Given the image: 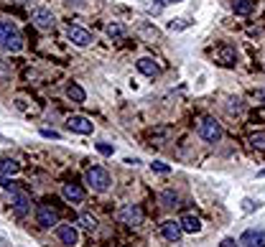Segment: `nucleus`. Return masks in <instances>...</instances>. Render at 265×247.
<instances>
[{
    "label": "nucleus",
    "instance_id": "obj_21",
    "mask_svg": "<svg viewBox=\"0 0 265 247\" xmlns=\"http://www.w3.org/2000/svg\"><path fill=\"white\" fill-rule=\"evenodd\" d=\"M158 199H161V207H179V196L173 191H163Z\"/></svg>",
    "mask_w": 265,
    "mask_h": 247
},
{
    "label": "nucleus",
    "instance_id": "obj_8",
    "mask_svg": "<svg viewBox=\"0 0 265 247\" xmlns=\"http://www.w3.org/2000/svg\"><path fill=\"white\" fill-rule=\"evenodd\" d=\"M66 125H69V130L79 133V135H90V133L95 130V122H92L90 117H82V115H71V117L66 120Z\"/></svg>",
    "mask_w": 265,
    "mask_h": 247
},
{
    "label": "nucleus",
    "instance_id": "obj_18",
    "mask_svg": "<svg viewBox=\"0 0 265 247\" xmlns=\"http://www.w3.org/2000/svg\"><path fill=\"white\" fill-rule=\"evenodd\" d=\"M66 97H69L71 102H84V100H87V92H84L79 85H74V81H71V85L66 87Z\"/></svg>",
    "mask_w": 265,
    "mask_h": 247
},
{
    "label": "nucleus",
    "instance_id": "obj_34",
    "mask_svg": "<svg viewBox=\"0 0 265 247\" xmlns=\"http://www.w3.org/2000/svg\"><path fill=\"white\" fill-rule=\"evenodd\" d=\"M257 176H265V169H262V171H260V174H257Z\"/></svg>",
    "mask_w": 265,
    "mask_h": 247
},
{
    "label": "nucleus",
    "instance_id": "obj_1",
    "mask_svg": "<svg viewBox=\"0 0 265 247\" xmlns=\"http://www.w3.org/2000/svg\"><path fill=\"white\" fill-rule=\"evenodd\" d=\"M197 133H199L207 143H219V140H222V125H219L214 117H202L199 125H197Z\"/></svg>",
    "mask_w": 265,
    "mask_h": 247
},
{
    "label": "nucleus",
    "instance_id": "obj_25",
    "mask_svg": "<svg viewBox=\"0 0 265 247\" xmlns=\"http://www.w3.org/2000/svg\"><path fill=\"white\" fill-rule=\"evenodd\" d=\"M189 26H192V21H186V18H176V21L168 23L171 31H184V28H189Z\"/></svg>",
    "mask_w": 265,
    "mask_h": 247
},
{
    "label": "nucleus",
    "instance_id": "obj_12",
    "mask_svg": "<svg viewBox=\"0 0 265 247\" xmlns=\"http://www.w3.org/2000/svg\"><path fill=\"white\" fill-rule=\"evenodd\" d=\"M61 196H64L66 201H74V204H79V201H84V189H82L79 184H64V189H61Z\"/></svg>",
    "mask_w": 265,
    "mask_h": 247
},
{
    "label": "nucleus",
    "instance_id": "obj_7",
    "mask_svg": "<svg viewBox=\"0 0 265 247\" xmlns=\"http://www.w3.org/2000/svg\"><path fill=\"white\" fill-rule=\"evenodd\" d=\"M31 21H33L36 28H41V31H51L54 23H56V18H54V13L49 8H36L33 16H31Z\"/></svg>",
    "mask_w": 265,
    "mask_h": 247
},
{
    "label": "nucleus",
    "instance_id": "obj_28",
    "mask_svg": "<svg viewBox=\"0 0 265 247\" xmlns=\"http://www.w3.org/2000/svg\"><path fill=\"white\" fill-rule=\"evenodd\" d=\"M95 148H97V153H102V155H112V153H115V148H112L110 143H97Z\"/></svg>",
    "mask_w": 265,
    "mask_h": 247
},
{
    "label": "nucleus",
    "instance_id": "obj_16",
    "mask_svg": "<svg viewBox=\"0 0 265 247\" xmlns=\"http://www.w3.org/2000/svg\"><path fill=\"white\" fill-rule=\"evenodd\" d=\"M232 11L237 16H250L255 11V0H232Z\"/></svg>",
    "mask_w": 265,
    "mask_h": 247
},
{
    "label": "nucleus",
    "instance_id": "obj_6",
    "mask_svg": "<svg viewBox=\"0 0 265 247\" xmlns=\"http://www.w3.org/2000/svg\"><path fill=\"white\" fill-rule=\"evenodd\" d=\"M66 38L71 41L74 46H90L92 41H95V36L87 28H82V26H69L66 28Z\"/></svg>",
    "mask_w": 265,
    "mask_h": 247
},
{
    "label": "nucleus",
    "instance_id": "obj_15",
    "mask_svg": "<svg viewBox=\"0 0 265 247\" xmlns=\"http://www.w3.org/2000/svg\"><path fill=\"white\" fill-rule=\"evenodd\" d=\"M179 222H181V229H184V232H189V234H194V232H199V229H202V219H199V217H194V214H186V217H181Z\"/></svg>",
    "mask_w": 265,
    "mask_h": 247
},
{
    "label": "nucleus",
    "instance_id": "obj_24",
    "mask_svg": "<svg viewBox=\"0 0 265 247\" xmlns=\"http://www.w3.org/2000/svg\"><path fill=\"white\" fill-rule=\"evenodd\" d=\"M123 33H125V28H123L120 23H110V26H107V36H110V38H123Z\"/></svg>",
    "mask_w": 265,
    "mask_h": 247
},
{
    "label": "nucleus",
    "instance_id": "obj_17",
    "mask_svg": "<svg viewBox=\"0 0 265 247\" xmlns=\"http://www.w3.org/2000/svg\"><path fill=\"white\" fill-rule=\"evenodd\" d=\"M18 171H21L18 160H13V158H3V160H0V174H3V176H16Z\"/></svg>",
    "mask_w": 265,
    "mask_h": 247
},
{
    "label": "nucleus",
    "instance_id": "obj_30",
    "mask_svg": "<svg viewBox=\"0 0 265 247\" xmlns=\"http://www.w3.org/2000/svg\"><path fill=\"white\" fill-rule=\"evenodd\" d=\"M219 247H240V239H232V237H224Z\"/></svg>",
    "mask_w": 265,
    "mask_h": 247
},
{
    "label": "nucleus",
    "instance_id": "obj_4",
    "mask_svg": "<svg viewBox=\"0 0 265 247\" xmlns=\"http://www.w3.org/2000/svg\"><path fill=\"white\" fill-rule=\"evenodd\" d=\"M118 222L120 224H128V227H135L143 222V209L138 204H125V207L118 212Z\"/></svg>",
    "mask_w": 265,
    "mask_h": 247
},
{
    "label": "nucleus",
    "instance_id": "obj_10",
    "mask_svg": "<svg viewBox=\"0 0 265 247\" xmlns=\"http://www.w3.org/2000/svg\"><path fill=\"white\" fill-rule=\"evenodd\" d=\"M161 234H163V239H168V242H179L181 234H184L181 222H176V219H166V222H161Z\"/></svg>",
    "mask_w": 265,
    "mask_h": 247
},
{
    "label": "nucleus",
    "instance_id": "obj_29",
    "mask_svg": "<svg viewBox=\"0 0 265 247\" xmlns=\"http://www.w3.org/2000/svg\"><path fill=\"white\" fill-rule=\"evenodd\" d=\"M227 110H230V112H242V102H240V100H230Z\"/></svg>",
    "mask_w": 265,
    "mask_h": 247
},
{
    "label": "nucleus",
    "instance_id": "obj_11",
    "mask_svg": "<svg viewBox=\"0 0 265 247\" xmlns=\"http://www.w3.org/2000/svg\"><path fill=\"white\" fill-rule=\"evenodd\" d=\"M242 247H265V229H247L240 237Z\"/></svg>",
    "mask_w": 265,
    "mask_h": 247
},
{
    "label": "nucleus",
    "instance_id": "obj_9",
    "mask_svg": "<svg viewBox=\"0 0 265 247\" xmlns=\"http://www.w3.org/2000/svg\"><path fill=\"white\" fill-rule=\"evenodd\" d=\"M56 237H59V242L66 244V247H71V244L79 242V232L74 229L71 224H56Z\"/></svg>",
    "mask_w": 265,
    "mask_h": 247
},
{
    "label": "nucleus",
    "instance_id": "obj_22",
    "mask_svg": "<svg viewBox=\"0 0 265 247\" xmlns=\"http://www.w3.org/2000/svg\"><path fill=\"white\" fill-rule=\"evenodd\" d=\"M250 145L257 148V150H265V130H257L250 135Z\"/></svg>",
    "mask_w": 265,
    "mask_h": 247
},
{
    "label": "nucleus",
    "instance_id": "obj_14",
    "mask_svg": "<svg viewBox=\"0 0 265 247\" xmlns=\"http://www.w3.org/2000/svg\"><path fill=\"white\" fill-rule=\"evenodd\" d=\"M135 64H138V71H140V74H145V76H158V71H161V69H158V64H156L153 59H150V56H143V59H138Z\"/></svg>",
    "mask_w": 265,
    "mask_h": 247
},
{
    "label": "nucleus",
    "instance_id": "obj_33",
    "mask_svg": "<svg viewBox=\"0 0 265 247\" xmlns=\"http://www.w3.org/2000/svg\"><path fill=\"white\" fill-rule=\"evenodd\" d=\"M171 3H181V0H158V6H171Z\"/></svg>",
    "mask_w": 265,
    "mask_h": 247
},
{
    "label": "nucleus",
    "instance_id": "obj_26",
    "mask_svg": "<svg viewBox=\"0 0 265 247\" xmlns=\"http://www.w3.org/2000/svg\"><path fill=\"white\" fill-rule=\"evenodd\" d=\"M250 100H252L255 105L265 107V90H252V92H250Z\"/></svg>",
    "mask_w": 265,
    "mask_h": 247
},
{
    "label": "nucleus",
    "instance_id": "obj_19",
    "mask_svg": "<svg viewBox=\"0 0 265 247\" xmlns=\"http://www.w3.org/2000/svg\"><path fill=\"white\" fill-rule=\"evenodd\" d=\"M3 49H6V51H11V54H18V51L23 49V38H21V33H18V31H16V33L6 41Z\"/></svg>",
    "mask_w": 265,
    "mask_h": 247
},
{
    "label": "nucleus",
    "instance_id": "obj_31",
    "mask_svg": "<svg viewBox=\"0 0 265 247\" xmlns=\"http://www.w3.org/2000/svg\"><path fill=\"white\" fill-rule=\"evenodd\" d=\"M242 209H245V212H252V209H257V201H252V199H245V201H242Z\"/></svg>",
    "mask_w": 265,
    "mask_h": 247
},
{
    "label": "nucleus",
    "instance_id": "obj_13",
    "mask_svg": "<svg viewBox=\"0 0 265 247\" xmlns=\"http://www.w3.org/2000/svg\"><path fill=\"white\" fill-rule=\"evenodd\" d=\"M214 56H217V61H219L222 66H235V64H237V54H235V49H230V46H219V49L214 51Z\"/></svg>",
    "mask_w": 265,
    "mask_h": 247
},
{
    "label": "nucleus",
    "instance_id": "obj_27",
    "mask_svg": "<svg viewBox=\"0 0 265 247\" xmlns=\"http://www.w3.org/2000/svg\"><path fill=\"white\" fill-rule=\"evenodd\" d=\"M150 169H153L156 174H171V166L163 163V160H153V163H150Z\"/></svg>",
    "mask_w": 265,
    "mask_h": 247
},
{
    "label": "nucleus",
    "instance_id": "obj_23",
    "mask_svg": "<svg viewBox=\"0 0 265 247\" xmlns=\"http://www.w3.org/2000/svg\"><path fill=\"white\" fill-rule=\"evenodd\" d=\"M79 224H82L84 229H90V232L97 229V219H95L92 214H82V217H79Z\"/></svg>",
    "mask_w": 265,
    "mask_h": 247
},
{
    "label": "nucleus",
    "instance_id": "obj_20",
    "mask_svg": "<svg viewBox=\"0 0 265 247\" xmlns=\"http://www.w3.org/2000/svg\"><path fill=\"white\" fill-rule=\"evenodd\" d=\"M13 33H16V26L11 21H0V46H3Z\"/></svg>",
    "mask_w": 265,
    "mask_h": 247
},
{
    "label": "nucleus",
    "instance_id": "obj_2",
    "mask_svg": "<svg viewBox=\"0 0 265 247\" xmlns=\"http://www.w3.org/2000/svg\"><path fill=\"white\" fill-rule=\"evenodd\" d=\"M87 184H90L95 191H107L110 184H112V179H110L107 169H102V166H92V169L87 171Z\"/></svg>",
    "mask_w": 265,
    "mask_h": 247
},
{
    "label": "nucleus",
    "instance_id": "obj_32",
    "mask_svg": "<svg viewBox=\"0 0 265 247\" xmlns=\"http://www.w3.org/2000/svg\"><path fill=\"white\" fill-rule=\"evenodd\" d=\"M41 135H44V138H54V140L59 138V133H56V130H41Z\"/></svg>",
    "mask_w": 265,
    "mask_h": 247
},
{
    "label": "nucleus",
    "instance_id": "obj_5",
    "mask_svg": "<svg viewBox=\"0 0 265 247\" xmlns=\"http://www.w3.org/2000/svg\"><path fill=\"white\" fill-rule=\"evenodd\" d=\"M11 209H13V214H16L18 219L28 217V212H31V199H28V194H23V191L13 189V201H11Z\"/></svg>",
    "mask_w": 265,
    "mask_h": 247
},
{
    "label": "nucleus",
    "instance_id": "obj_3",
    "mask_svg": "<svg viewBox=\"0 0 265 247\" xmlns=\"http://www.w3.org/2000/svg\"><path fill=\"white\" fill-rule=\"evenodd\" d=\"M36 222H39V227H56L59 224V212L49 201H44V204L36 207Z\"/></svg>",
    "mask_w": 265,
    "mask_h": 247
}]
</instances>
